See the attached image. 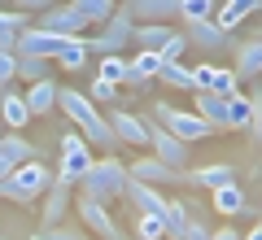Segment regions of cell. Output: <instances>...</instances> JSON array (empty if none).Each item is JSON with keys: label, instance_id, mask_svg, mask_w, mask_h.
<instances>
[{"label": "cell", "instance_id": "1", "mask_svg": "<svg viewBox=\"0 0 262 240\" xmlns=\"http://www.w3.org/2000/svg\"><path fill=\"white\" fill-rule=\"evenodd\" d=\"M57 110H61L70 122H75V131H79V136H83L92 148H101L105 157H110V153H118V144H122V140L114 136L110 118H105V114L96 110V101H92L88 92H79V88H61V92H57Z\"/></svg>", "mask_w": 262, "mask_h": 240}, {"label": "cell", "instance_id": "2", "mask_svg": "<svg viewBox=\"0 0 262 240\" xmlns=\"http://www.w3.org/2000/svg\"><path fill=\"white\" fill-rule=\"evenodd\" d=\"M127 179H131L127 162H122L118 153H110V157H96V162H92V170L79 179V192H88V197H96V201L110 205V201H122Z\"/></svg>", "mask_w": 262, "mask_h": 240}, {"label": "cell", "instance_id": "3", "mask_svg": "<svg viewBox=\"0 0 262 240\" xmlns=\"http://www.w3.org/2000/svg\"><path fill=\"white\" fill-rule=\"evenodd\" d=\"M48 184H53V170L44 166V162H27V166H18L9 179H0V197L13 205H31L39 201V197L48 192Z\"/></svg>", "mask_w": 262, "mask_h": 240}, {"label": "cell", "instance_id": "4", "mask_svg": "<svg viewBox=\"0 0 262 240\" xmlns=\"http://www.w3.org/2000/svg\"><path fill=\"white\" fill-rule=\"evenodd\" d=\"M153 122H158V127H166L170 136H179L184 144H196V140H210V136H214V127H210L201 114H192V110H175V105H166V101L153 105Z\"/></svg>", "mask_w": 262, "mask_h": 240}, {"label": "cell", "instance_id": "5", "mask_svg": "<svg viewBox=\"0 0 262 240\" xmlns=\"http://www.w3.org/2000/svg\"><path fill=\"white\" fill-rule=\"evenodd\" d=\"M92 162H96L92 144H88L79 131H61V148H57V175H61L66 184H79V179L92 170Z\"/></svg>", "mask_w": 262, "mask_h": 240}, {"label": "cell", "instance_id": "6", "mask_svg": "<svg viewBox=\"0 0 262 240\" xmlns=\"http://www.w3.org/2000/svg\"><path fill=\"white\" fill-rule=\"evenodd\" d=\"M75 214H79V223H83L88 236H96V240H127V236H122V227L114 223L110 205L96 201V197L79 192V197H75Z\"/></svg>", "mask_w": 262, "mask_h": 240}, {"label": "cell", "instance_id": "7", "mask_svg": "<svg viewBox=\"0 0 262 240\" xmlns=\"http://www.w3.org/2000/svg\"><path fill=\"white\" fill-rule=\"evenodd\" d=\"M131 31H136L131 13H127V9H118V13H114V18L101 27V35H88V53H96V57L122 53V48L131 44Z\"/></svg>", "mask_w": 262, "mask_h": 240}, {"label": "cell", "instance_id": "8", "mask_svg": "<svg viewBox=\"0 0 262 240\" xmlns=\"http://www.w3.org/2000/svg\"><path fill=\"white\" fill-rule=\"evenodd\" d=\"M35 27L39 31H53V35H61V39H83L88 31H92V22H88L75 5H53L48 13H39Z\"/></svg>", "mask_w": 262, "mask_h": 240}, {"label": "cell", "instance_id": "9", "mask_svg": "<svg viewBox=\"0 0 262 240\" xmlns=\"http://www.w3.org/2000/svg\"><path fill=\"white\" fill-rule=\"evenodd\" d=\"M127 170H131V179H140V184H149V188H170V184H188V175L184 170H170L166 162H158V157H131L127 162Z\"/></svg>", "mask_w": 262, "mask_h": 240}, {"label": "cell", "instance_id": "10", "mask_svg": "<svg viewBox=\"0 0 262 240\" xmlns=\"http://www.w3.org/2000/svg\"><path fill=\"white\" fill-rule=\"evenodd\" d=\"M149 148H153V157L166 162L170 170H184V166H188V144H184L179 136H170L166 127H158L153 118H149Z\"/></svg>", "mask_w": 262, "mask_h": 240}, {"label": "cell", "instance_id": "11", "mask_svg": "<svg viewBox=\"0 0 262 240\" xmlns=\"http://www.w3.org/2000/svg\"><path fill=\"white\" fill-rule=\"evenodd\" d=\"M75 184H66L61 175H53V184H48L44 192V210H39V223L48 227H57V223H66V214H70V205H75V192H70Z\"/></svg>", "mask_w": 262, "mask_h": 240}, {"label": "cell", "instance_id": "12", "mask_svg": "<svg viewBox=\"0 0 262 240\" xmlns=\"http://www.w3.org/2000/svg\"><path fill=\"white\" fill-rule=\"evenodd\" d=\"M27 162H39V148L27 136H0V179H9Z\"/></svg>", "mask_w": 262, "mask_h": 240}, {"label": "cell", "instance_id": "13", "mask_svg": "<svg viewBox=\"0 0 262 240\" xmlns=\"http://www.w3.org/2000/svg\"><path fill=\"white\" fill-rule=\"evenodd\" d=\"M105 118H110L114 136H118L122 144H131V148L149 144V118H140V114H131V110H110Z\"/></svg>", "mask_w": 262, "mask_h": 240}, {"label": "cell", "instance_id": "14", "mask_svg": "<svg viewBox=\"0 0 262 240\" xmlns=\"http://www.w3.org/2000/svg\"><path fill=\"white\" fill-rule=\"evenodd\" d=\"M192 79H196V92H219V96L241 92V79L232 66H192Z\"/></svg>", "mask_w": 262, "mask_h": 240}, {"label": "cell", "instance_id": "15", "mask_svg": "<svg viewBox=\"0 0 262 240\" xmlns=\"http://www.w3.org/2000/svg\"><path fill=\"white\" fill-rule=\"evenodd\" d=\"M122 201L136 205V214H158V219H162L166 205H170V197H162V188H149V184H140V179H127Z\"/></svg>", "mask_w": 262, "mask_h": 240}, {"label": "cell", "instance_id": "16", "mask_svg": "<svg viewBox=\"0 0 262 240\" xmlns=\"http://www.w3.org/2000/svg\"><path fill=\"white\" fill-rule=\"evenodd\" d=\"M61 44H66V39H61V35H53V31L27 27V31L18 35V48H13V53H31V57H48V61H53Z\"/></svg>", "mask_w": 262, "mask_h": 240}, {"label": "cell", "instance_id": "17", "mask_svg": "<svg viewBox=\"0 0 262 240\" xmlns=\"http://www.w3.org/2000/svg\"><path fill=\"white\" fill-rule=\"evenodd\" d=\"M131 22H175L179 0H127Z\"/></svg>", "mask_w": 262, "mask_h": 240}, {"label": "cell", "instance_id": "18", "mask_svg": "<svg viewBox=\"0 0 262 240\" xmlns=\"http://www.w3.org/2000/svg\"><path fill=\"white\" fill-rule=\"evenodd\" d=\"M0 118H5V127L9 131H22L35 114H31V105H27V92H18V88H5L0 92Z\"/></svg>", "mask_w": 262, "mask_h": 240}, {"label": "cell", "instance_id": "19", "mask_svg": "<svg viewBox=\"0 0 262 240\" xmlns=\"http://www.w3.org/2000/svg\"><path fill=\"white\" fill-rule=\"evenodd\" d=\"M175 35H179V31L170 27V22H136V31H131L136 48H144V53H162Z\"/></svg>", "mask_w": 262, "mask_h": 240}, {"label": "cell", "instance_id": "20", "mask_svg": "<svg viewBox=\"0 0 262 240\" xmlns=\"http://www.w3.org/2000/svg\"><path fill=\"white\" fill-rule=\"evenodd\" d=\"M184 35H188V48H196V53H219V48L227 44V31L219 27L214 18L210 22H192Z\"/></svg>", "mask_w": 262, "mask_h": 240}, {"label": "cell", "instance_id": "21", "mask_svg": "<svg viewBox=\"0 0 262 240\" xmlns=\"http://www.w3.org/2000/svg\"><path fill=\"white\" fill-rule=\"evenodd\" d=\"M192 114H201L214 131H227V96H219V92H192Z\"/></svg>", "mask_w": 262, "mask_h": 240}, {"label": "cell", "instance_id": "22", "mask_svg": "<svg viewBox=\"0 0 262 240\" xmlns=\"http://www.w3.org/2000/svg\"><path fill=\"white\" fill-rule=\"evenodd\" d=\"M188 184H192V188H210V192H219V188L236 184V166H227V162H210V166H196L192 175H188Z\"/></svg>", "mask_w": 262, "mask_h": 240}, {"label": "cell", "instance_id": "23", "mask_svg": "<svg viewBox=\"0 0 262 240\" xmlns=\"http://www.w3.org/2000/svg\"><path fill=\"white\" fill-rule=\"evenodd\" d=\"M236 79H258L262 74V39L258 35H249V39H241L236 44Z\"/></svg>", "mask_w": 262, "mask_h": 240}, {"label": "cell", "instance_id": "24", "mask_svg": "<svg viewBox=\"0 0 262 240\" xmlns=\"http://www.w3.org/2000/svg\"><path fill=\"white\" fill-rule=\"evenodd\" d=\"M57 92H61V83H57L53 74H48V79H39V83H31V88H27V105H31V114H35V118L53 114V110H57Z\"/></svg>", "mask_w": 262, "mask_h": 240}, {"label": "cell", "instance_id": "25", "mask_svg": "<svg viewBox=\"0 0 262 240\" xmlns=\"http://www.w3.org/2000/svg\"><path fill=\"white\" fill-rule=\"evenodd\" d=\"M258 9H262V0H223L219 13H214V22H219L223 31H236L241 22H249Z\"/></svg>", "mask_w": 262, "mask_h": 240}, {"label": "cell", "instance_id": "26", "mask_svg": "<svg viewBox=\"0 0 262 240\" xmlns=\"http://www.w3.org/2000/svg\"><path fill=\"white\" fill-rule=\"evenodd\" d=\"M96 79H105V83L122 88L131 79V61L122 53H110V57H96Z\"/></svg>", "mask_w": 262, "mask_h": 240}, {"label": "cell", "instance_id": "27", "mask_svg": "<svg viewBox=\"0 0 262 240\" xmlns=\"http://www.w3.org/2000/svg\"><path fill=\"white\" fill-rule=\"evenodd\" d=\"M214 210L223 214V219H236V214H245V210H249V197H245V188H241V184L219 188V192H214Z\"/></svg>", "mask_w": 262, "mask_h": 240}, {"label": "cell", "instance_id": "28", "mask_svg": "<svg viewBox=\"0 0 262 240\" xmlns=\"http://www.w3.org/2000/svg\"><path fill=\"white\" fill-rule=\"evenodd\" d=\"M158 70H162V53H136L131 57V79H127V88H140V83H149V79H158Z\"/></svg>", "mask_w": 262, "mask_h": 240}, {"label": "cell", "instance_id": "29", "mask_svg": "<svg viewBox=\"0 0 262 240\" xmlns=\"http://www.w3.org/2000/svg\"><path fill=\"white\" fill-rule=\"evenodd\" d=\"M158 83H166V88H179V92H196L192 66H184V61H162V70H158Z\"/></svg>", "mask_w": 262, "mask_h": 240}, {"label": "cell", "instance_id": "30", "mask_svg": "<svg viewBox=\"0 0 262 240\" xmlns=\"http://www.w3.org/2000/svg\"><path fill=\"white\" fill-rule=\"evenodd\" d=\"M88 57H92V53H88V35H83V39H66V44L57 48V57H53V61L61 66V70H83V66H88Z\"/></svg>", "mask_w": 262, "mask_h": 240}, {"label": "cell", "instance_id": "31", "mask_svg": "<svg viewBox=\"0 0 262 240\" xmlns=\"http://www.w3.org/2000/svg\"><path fill=\"white\" fill-rule=\"evenodd\" d=\"M253 122V101L245 92H232L227 96V131H245Z\"/></svg>", "mask_w": 262, "mask_h": 240}, {"label": "cell", "instance_id": "32", "mask_svg": "<svg viewBox=\"0 0 262 240\" xmlns=\"http://www.w3.org/2000/svg\"><path fill=\"white\" fill-rule=\"evenodd\" d=\"M27 27H31L27 13H18V9H0V48H18V35H22Z\"/></svg>", "mask_w": 262, "mask_h": 240}, {"label": "cell", "instance_id": "33", "mask_svg": "<svg viewBox=\"0 0 262 240\" xmlns=\"http://www.w3.org/2000/svg\"><path fill=\"white\" fill-rule=\"evenodd\" d=\"M70 5H75V9L83 13L92 27H105V22L118 13V0H70Z\"/></svg>", "mask_w": 262, "mask_h": 240}, {"label": "cell", "instance_id": "34", "mask_svg": "<svg viewBox=\"0 0 262 240\" xmlns=\"http://www.w3.org/2000/svg\"><path fill=\"white\" fill-rule=\"evenodd\" d=\"M48 70H53V61L48 57H31V53H18V79L22 83H39V79H48Z\"/></svg>", "mask_w": 262, "mask_h": 240}, {"label": "cell", "instance_id": "35", "mask_svg": "<svg viewBox=\"0 0 262 240\" xmlns=\"http://www.w3.org/2000/svg\"><path fill=\"white\" fill-rule=\"evenodd\" d=\"M219 13V0H179V18H184V27H192V22H210Z\"/></svg>", "mask_w": 262, "mask_h": 240}, {"label": "cell", "instance_id": "36", "mask_svg": "<svg viewBox=\"0 0 262 240\" xmlns=\"http://www.w3.org/2000/svg\"><path fill=\"white\" fill-rule=\"evenodd\" d=\"M162 223H166V240H184L188 236V205L184 201H170L166 214H162Z\"/></svg>", "mask_w": 262, "mask_h": 240}, {"label": "cell", "instance_id": "37", "mask_svg": "<svg viewBox=\"0 0 262 240\" xmlns=\"http://www.w3.org/2000/svg\"><path fill=\"white\" fill-rule=\"evenodd\" d=\"M136 240H166V223L158 214H136Z\"/></svg>", "mask_w": 262, "mask_h": 240}, {"label": "cell", "instance_id": "38", "mask_svg": "<svg viewBox=\"0 0 262 240\" xmlns=\"http://www.w3.org/2000/svg\"><path fill=\"white\" fill-rule=\"evenodd\" d=\"M13 79H18V53L13 48H0V92L13 88Z\"/></svg>", "mask_w": 262, "mask_h": 240}, {"label": "cell", "instance_id": "39", "mask_svg": "<svg viewBox=\"0 0 262 240\" xmlns=\"http://www.w3.org/2000/svg\"><path fill=\"white\" fill-rule=\"evenodd\" d=\"M88 96H92L96 105H110L114 96H118V88H114V83H105V79H92V88H88Z\"/></svg>", "mask_w": 262, "mask_h": 240}, {"label": "cell", "instance_id": "40", "mask_svg": "<svg viewBox=\"0 0 262 240\" xmlns=\"http://www.w3.org/2000/svg\"><path fill=\"white\" fill-rule=\"evenodd\" d=\"M48 240H92L83 227H70V223H57V227H48Z\"/></svg>", "mask_w": 262, "mask_h": 240}, {"label": "cell", "instance_id": "41", "mask_svg": "<svg viewBox=\"0 0 262 240\" xmlns=\"http://www.w3.org/2000/svg\"><path fill=\"white\" fill-rule=\"evenodd\" d=\"M184 205H188V201H184ZM210 236H214V231L206 227V219H196V214L188 210V236H184V240H210Z\"/></svg>", "mask_w": 262, "mask_h": 240}, {"label": "cell", "instance_id": "42", "mask_svg": "<svg viewBox=\"0 0 262 240\" xmlns=\"http://www.w3.org/2000/svg\"><path fill=\"white\" fill-rule=\"evenodd\" d=\"M184 48H188V35H184V31H179V35L170 39L166 48H162V61H184Z\"/></svg>", "mask_w": 262, "mask_h": 240}, {"label": "cell", "instance_id": "43", "mask_svg": "<svg viewBox=\"0 0 262 240\" xmlns=\"http://www.w3.org/2000/svg\"><path fill=\"white\" fill-rule=\"evenodd\" d=\"M13 5H18V13H27V18H31V13L39 18V13H48V9H53L57 0H13Z\"/></svg>", "mask_w": 262, "mask_h": 240}, {"label": "cell", "instance_id": "44", "mask_svg": "<svg viewBox=\"0 0 262 240\" xmlns=\"http://www.w3.org/2000/svg\"><path fill=\"white\" fill-rule=\"evenodd\" d=\"M249 101H253V122H249V131H253V140H262V92H253Z\"/></svg>", "mask_w": 262, "mask_h": 240}, {"label": "cell", "instance_id": "45", "mask_svg": "<svg viewBox=\"0 0 262 240\" xmlns=\"http://www.w3.org/2000/svg\"><path fill=\"white\" fill-rule=\"evenodd\" d=\"M210 240H241V236H236V227H219Z\"/></svg>", "mask_w": 262, "mask_h": 240}, {"label": "cell", "instance_id": "46", "mask_svg": "<svg viewBox=\"0 0 262 240\" xmlns=\"http://www.w3.org/2000/svg\"><path fill=\"white\" fill-rule=\"evenodd\" d=\"M241 240H262V219L253 223V227H249V236H241Z\"/></svg>", "mask_w": 262, "mask_h": 240}, {"label": "cell", "instance_id": "47", "mask_svg": "<svg viewBox=\"0 0 262 240\" xmlns=\"http://www.w3.org/2000/svg\"><path fill=\"white\" fill-rule=\"evenodd\" d=\"M31 240H48V231H39V236H31Z\"/></svg>", "mask_w": 262, "mask_h": 240}, {"label": "cell", "instance_id": "48", "mask_svg": "<svg viewBox=\"0 0 262 240\" xmlns=\"http://www.w3.org/2000/svg\"><path fill=\"white\" fill-rule=\"evenodd\" d=\"M258 39H262V27H258Z\"/></svg>", "mask_w": 262, "mask_h": 240}]
</instances>
